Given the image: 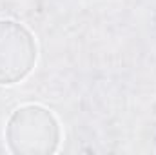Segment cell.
<instances>
[{"label": "cell", "mask_w": 156, "mask_h": 155, "mask_svg": "<svg viewBox=\"0 0 156 155\" xmlns=\"http://www.w3.org/2000/svg\"><path fill=\"white\" fill-rule=\"evenodd\" d=\"M5 144L15 155H51L62 141L56 115L42 104H24L5 122Z\"/></svg>", "instance_id": "cell-1"}, {"label": "cell", "mask_w": 156, "mask_h": 155, "mask_svg": "<svg viewBox=\"0 0 156 155\" xmlns=\"http://www.w3.org/2000/svg\"><path fill=\"white\" fill-rule=\"evenodd\" d=\"M38 59L37 39L24 24L0 18V86H15L27 77Z\"/></svg>", "instance_id": "cell-2"}]
</instances>
